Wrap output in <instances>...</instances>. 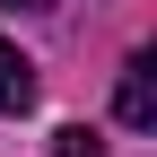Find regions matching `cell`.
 Here are the masks:
<instances>
[{
    "mask_svg": "<svg viewBox=\"0 0 157 157\" xmlns=\"http://www.w3.org/2000/svg\"><path fill=\"white\" fill-rule=\"evenodd\" d=\"M52 157H105V131H87V122L52 131Z\"/></svg>",
    "mask_w": 157,
    "mask_h": 157,
    "instance_id": "3957f363",
    "label": "cell"
},
{
    "mask_svg": "<svg viewBox=\"0 0 157 157\" xmlns=\"http://www.w3.org/2000/svg\"><path fill=\"white\" fill-rule=\"evenodd\" d=\"M9 9H61V0H9Z\"/></svg>",
    "mask_w": 157,
    "mask_h": 157,
    "instance_id": "277c9868",
    "label": "cell"
},
{
    "mask_svg": "<svg viewBox=\"0 0 157 157\" xmlns=\"http://www.w3.org/2000/svg\"><path fill=\"white\" fill-rule=\"evenodd\" d=\"M113 113H122L131 131H148V122H157V61H148V52H131V61H122V87H113Z\"/></svg>",
    "mask_w": 157,
    "mask_h": 157,
    "instance_id": "6da1fadb",
    "label": "cell"
},
{
    "mask_svg": "<svg viewBox=\"0 0 157 157\" xmlns=\"http://www.w3.org/2000/svg\"><path fill=\"white\" fill-rule=\"evenodd\" d=\"M26 105H35V61L0 35V113H26Z\"/></svg>",
    "mask_w": 157,
    "mask_h": 157,
    "instance_id": "7a4b0ae2",
    "label": "cell"
}]
</instances>
